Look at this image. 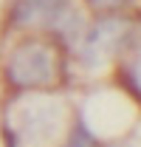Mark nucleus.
Wrapping results in <instances>:
<instances>
[{
	"label": "nucleus",
	"mask_w": 141,
	"mask_h": 147,
	"mask_svg": "<svg viewBox=\"0 0 141 147\" xmlns=\"http://www.w3.org/2000/svg\"><path fill=\"white\" fill-rule=\"evenodd\" d=\"M65 74L62 54L54 42L45 40H26L11 48L6 57V79L17 91H40L54 88Z\"/></svg>",
	"instance_id": "nucleus-1"
},
{
	"label": "nucleus",
	"mask_w": 141,
	"mask_h": 147,
	"mask_svg": "<svg viewBox=\"0 0 141 147\" xmlns=\"http://www.w3.org/2000/svg\"><path fill=\"white\" fill-rule=\"evenodd\" d=\"M11 122L17 125V133L26 139H42L48 142L54 133H59L62 125V110H59V99H54L48 93H34L28 91V96H17L11 102Z\"/></svg>",
	"instance_id": "nucleus-2"
},
{
	"label": "nucleus",
	"mask_w": 141,
	"mask_h": 147,
	"mask_svg": "<svg viewBox=\"0 0 141 147\" xmlns=\"http://www.w3.org/2000/svg\"><path fill=\"white\" fill-rule=\"evenodd\" d=\"M9 20L17 28L42 26V28H54L56 34H68L76 23V11L70 0H14Z\"/></svg>",
	"instance_id": "nucleus-3"
},
{
	"label": "nucleus",
	"mask_w": 141,
	"mask_h": 147,
	"mask_svg": "<svg viewBox=\"0 0 141 147\" xmlns=\"http://www.w3.org/2000/svg\"><path fill=\"white\" fill-rule=\"evenodd\" d=\"M130 40V23L127 20H102L93 26L88 40L82 42V59L88 65L110 62L122 51V45Z\"/></svg>",
	"instance_id": "nucleus-4"
},
{
	"label": "nucleus",
	"mask_w": 141,
	"mask_h": 147,
	"mask_svg": "<svg viewBox=\"0 0 141 147\" xmlns=\"http://www.w3.org/2000/svg\"><path fill=\"white\" fill-rule=\"evenodd\" d=\"M124 74H127V82H130V85H133V88L141 93V45L133 51L130 62L124 65Z\"/></svg>",
	"instance_id": "nucleus-5"
},
{
	"label": "nucleus",
	"mask_w": 141,
	"mask_h": 147,
	"mask_svg": "<svg viewBox=\"0 0 141 147\" xmlns=\"http://www.w3.org/2000/svg\"><path fill=\"white\" fill-rule=\"evenodd\" d=\"M93 9H102V11H107V9H119V6H124L127 0H88Z\"/></svg>",
	"instance_id": "nucleus-6"
}]
</instances>
